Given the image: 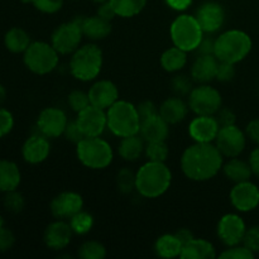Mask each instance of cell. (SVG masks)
Masks as SVG:
<instances>
[{
	"label": "cell",
	"instance_id": "680465c9",
	"mask_svg": "<svg viewBox=\"0 0 259 259\" xmlns=\"http://www.w3.org/2000/svg\"><path fill=\"white\" fill-rule=\"evenodd\" d=\"M93 2H95V3H99V4H101V3L109 2V0H93Z\"/></svg>",
	"mask_w": 259,
	"mask_h": 259
},
{
	"label": "cell",
	"instance_id": "ffe728a7",
	"mask_svg": "<svg viewBox=\"0 0 259 259\" xmlns=\"http://www.w3.org/2000/svg\"><path fill=\"white\" fill-rule=\"evenodd\" d=\"M72 229L71 225L67 223L62 222V220H57L53 222L46 228L45 230V239L46 245L51 249L60 250L67 247L72 238Z\"/></svg>",
	"mask_w": 259,
	"mask_h": 259
},
{
	"label": "cell",
	"instance_id": "f907efd6",
	"mask_svg": "<svg viewBox=\"0 0 259 259\" xmlns=\"http://www.w3.org/2000/svg\"><path fill=\"white\" fill-rule=\"evenodd\" d=\"M98 15L99 17H101L103 19L105 20H113L114 17H116V13L115 10H114L113 5H111L110 0L109 2H105V3H101L100 7H99L98 9Z\"/></svg>",
	"mask_w": 259,
	"mask_h": 259
},
{
	"label": "cell",
	"instance_id": "836d02e7",
	"mask_svg": "<svg viewBox=\"0 0 259 259\" xmlns=\"http://www.w3.org/2000/svg\"><path fill=\"white\" fill-rule=\"evenodd\" d=\"M70 225L73 233L78 235H83L91 230L94 225V219L89 212L81 210L80 212H77V214H75L71 218Z\"/></svg>",
	"mask_w": 259,
	"mask_h": 259
},
{
	"label": "cell",
	"instance_id": "5bb4252c",
	"mask_svg": "<svg viewBox=\"0 0 259 259\" xmlns=\"http://www.w3.org/2000/svg\"><path fill=\"white\" fill-rule=\"evenodd\" d=\"M247 228L239 215L227 214L218 224V237L228 247L238 245L243 242Z\"/></svg>",
	"mask_w": 259,
	"mask_h": 259
},
{
	"label": "cell",
	"instance_id": "ee69618b",
	"mask_svg": "<svg viewBox=\"0 0 259 259\" xmlns=\"http://www.w3.org/2000/svg\"><path fill=\"white\" fill-rule=\"evenodd\" d=\"M234 73H235V70L233 63L219 61L215 78H217L218 81H222V82H228V81H230L233 77H234Z\"/></svg>",
	"mask_w": 259,
	"mask_h": 259
},
{
	"label": "cell",
	"instance_id": "d6986e66",
	"mask_svg": "<svg viewBox=\"0 0 259 259\" xmlns=\"http://www.w3.org/2000/svg\"><path fill=\"white\" fill-rule=\"evenodd\" d=\"M90 104L100 109H109L114 103L118 101L119 93L115 83L109 80H100L94 83L89 90Z\"/></svg>",
	"mask_w": 259,
	"mask_h": 259
},
{
	"label": "cell",
	"instance_id": "db71d44e",
	"mask_svg": "<svg viewBox=\"0 0 259 259\" xmlns=\"http://www.w3.org/2000/svg\"><path fill=\"white\" fill-rule=\"evenodd\" d=\"M164 2L171 9L179 10V12L186 10L192 4V0H164Z\"/></svg>",
	"mask_w": 259,
	"mask_h": 259
},
{
	"label": "cell",
	"instance_id": "d590c367",
	"mask_svg": "<svg viewBox=\"0 0 259 259\" xmlns=\"http://www.w3.org/2000/svg\"><path fill=\"white\" fill-rule=\"evenodd\" d=\"M144 152H146V156L149 161L164 162L168 157V147H167L166 141L149 142L146 144Z\"/></svg>",
	"mask_w": 259,
	"mask_h": 259
},
{
	"label": "cell",
	"instance_id": "8992f818",
	"mask_svg": "<svg viewBox=\"0 0 259 259\" xmlns=\"http://www.w3.org/2000/svg\"><path fill=\"white\" fill-rule=\"evenodd\" d=\"M77 158L83 166L93 169H103L113 161L110 144L100 137H86L77 143Z\"/></svg>",
	"mask_w": 259,
	"mask_h": 259
},
{
	"label": "cell",
	"instance_id": "f35d334b",
	"mask_svg": "<svg viewBox=\"0 0 259 259\" xmlns=\"http://www.w3.org/2000/svg\"><path fill=\"white\" fill-rule=\"evenodd\" d=\"M68 104H70L71 109L75 110L76 113H80L83 109L88 108L90 104V99H89V94H85L83 91H72L68 95Z\"/></svg>",
	"mask_w": 259,
	"mask_h": 259
},
{
	"label": "cell",
	"instance_id": "9c48e42d",
	"mask_svg": "<svg viewBox=\"0 0 259 259\" xmlns=\"http://www.w3.org/2000/svg\"><path fill=\"white\" fill-rule=\"evenodd\" d=\"M189 106L196 115H214L222 108V95L217 89L201 83L189 94Z\"/></svg>",
	"mask_w": 259,
	"mask_h": 259
},
{
	"label": "cell",
	"instance_id": "8fae6325",
	"mask_svg": "<svg viewBox=\"0 0 259 259\" xmlns=\"http://www.w3.org/2000/svg\"><path fill=\"white\" fill-rule=\"evenodd\" d=\"M215 142H217L218 149L223 156L234 158L244 151L245 136L234 124V125L220 128Z\"/></svg>",
	"mask_w": 259,
	"mask_h": 259
},
{
	"label": "cell",
	"instance_id": "7dc6e473",
	"mask_svg": "<svg viewBox=\"0 0 259 259\" xmlns=\"http://www.w3.org/2000/svg\"><path fill=\"white\" fill-rule=\"evenodd\" d=\"M137 110H138L141 121L149 118V116L159 114V109H157V106L154 105V103H152V101H143V103H141L137 106Z\"/></svg>",
	"mask_w": 259,
	"mask_h": 259
},
{
	"label": "cell",
	"instance_id": "2e32d148",
	"mask_svg": "<svg viewBox=\"0 0 259 259\" xmlns=\"http://www.w3.org/2000/svg\"><path fill=\"white\" fill-rule=\"evenodd\" d=\"M83 206L81 195L72 191L61 192L51 202V211L53 217L58 219H71L75 214L80 212Z\"/></svg>",
	"mask_w": 259,
	"mask_h": 259
},
{
	"label": "cell",
	"instance_id": "7a4b0ae2",
	"mask_svg": "<svg viewBox=\"0 0 259 259\" xmlns=\"http://www.w3.org/2000/svg\"><path fill=\"white\" fill-rule=\"evenodd\" d=\"M172 175L164 162L148 161L136 174V190L144 197L156 199L168 190Z\"/></svg>",
	"mask_w": 259,
	"mask_h": 259
},
{
	"label": "cell",
	"instance_id": "11a10c76",
	"mask_svg": "<svg viewBox=\"0 0 259 259\" xmlns=\"http://www.w3.org/2000/svg\"><path fill=\"white\" fill-rule=\"evenodd\" d=\"M249 164L253 174H254L257 177H259V148H255L254 151L250 153Z\"/></svg>",
	"mask_w": 259,
	"mask_h": 259
},
{
	"label": "cell",
	"instance_id": "44dd1931",
	"mask_svg": "<svg viewBox=\"0 0 259 259\" xmlns=\"http://www.w3.org/2000/svg\"><path fill=\"white\" fill-rule=\"evenodd\" d=\"M50 151L51 146L47 137H45L43 134H37V136L29 137L25 141L22 152L23 157L28 163L37 164L47 159Z\"/></svg>",
	"mask_w": 259,
	"mask_h": 259
},
{
	"label": "cell",
	"instance_id": "ab89813d",
	"mask_svg": "<svg viewBox=\"0 0 259 259\" xmlns=\"http://www.w3.org/2000/svg\"><path fill=\"white\" fill-rule=\"evenodd\" d=\"M253 257H254V253L250 252L244 245L240 247L239 244L229 247L220 254V258L224 259H252Z\"/></svg>",
	"mask_w": 259,
	"mask_h": 259
},
{
	"label": "cell",
	"instance_id": "b9f144b4",
	"mask_svg": "<svg viewBox=\"0 0 259 259\" xmlns=\"http://www.w3.org/2000/svg\"><path fill=\"white\" fill-rule=\"evenodd\" d=\"M35 9L47 14H53L62 8L63 0H30Z\"/></svg>",
	"mask_w": 259,
	"mask_h": 259
},
{
	"label": "cell",
	"instance_id": "4316f807",
	"mask_svg": "<svg viewBox=\"0 0 259 259\" xmlns=\"http://www.w3.org/2000/svg\"><path fill=\"white\" fill-rule=\"evenodd\" d=\"M144 143H146V141L138 134L124 137L119 143V154L125 161H137L146 149Z\"/></svg>",
	"mask_w": 259,
	"mask_h": 259
},
{
	"label": "cell",
	"instance_id": "484cf974",
	"mask_svg": "<svg viewBox=\"0 0 259 259\" xmlns=\"http://www.w3.org/2000/svg\"><path fill=\"white\" fill-rule=\"evenodd\" d=\"M159 115L168 124H177L187 115V105L181 98H168L162 103Z\"/></svg>",
	"mask_w": 259,
	"mask_h": 259
},
{
	"label": "cell",
	"instance_id": "cb8c5ba5",
	"mask_svg": "<svg viewBox=\"0 0 259 259\" xmlns=\"http://www.w3.org/2000/svg\"><path fill=\"white\" fill-rule=\"evenodd\" d=\"M83 35L93 40H100L108 37L111 32V24L109 20L103 19L99 15L88 18H78Z\"/></svg>",
	"mask_w": 259,
	"mask_h": 259
},
{
	"label": "cell",
	"instance_id": "4dcf8cb0",
	"mask_svg": "<svg viewBox=\"0 0 259 259\" xmlns=\"http://www.w3.org/2000/svg\"><path fill=\"white\" fill-rule=\"evenodd\" d=\"M187 62L186 51L179 47H171L164 51L161 56V65L167 72H177L182 70Z\"/></svg>",
	"mask_w": 259,
	"mask_h": 259
},
{
	"label": "cell",
	"instance_id": "74e56055",
	"mask_svg": "<svg viewBox=\"0 0 259 259\" xmlns=\"http://www.w3.org/2000/svg\"><path fill=\"white\" fill-rule=\"evenodd\" d=\"M4 206L10 212H14V214L20 212L24 207V197L15 190L7 192V196L4 199Z\"/></svg>",
	"mask_w": 259,
	"mask_h": 259
},
{
	"label": "cell",
	"instance_id": "bcb514c9",
	"mask_svg": "<svg viewBox=\"0 0 259 259\" xmlns=\"http://www.w3.org/2000/svg\"><path fill=\"white\" fill-rule=\"evenodd\" d=\"M13 125H14V118L12 113L0 108V138L7 136L13 129Z\"/></svg>",
	"mask_w": 259,
	"mask_h": 259
},
{
	"label": "cell",
	"instance_id": "603a6c76",
	"mask_svg": "<svg viewBox=\"0 0 259 259\" xmlns=\"http://www.w3.org/2000/svg\"><path fill=\"white\" fill-rule=\"evenodd\" d=\"M168 125L169 124L159 114H157V115L149 116L141 121L139 133H141L142 138L146 141V143L166 141L167 136H168Z\"/></svg>",
	"mask_w": 259,
	"mask_h": 259
},
{
	"label": "cell",
	"instance_id": "ac0fdd59",
	"mask_svg": "<svg viewBox=\"0 0 259 259\" xmlns=\"http://www.w3.org/2000/svg\"><path fill=\"white\" fill-rule=\"evenodd\" d=\"M196 19L204 33H214L222 28L225 20L224 8L214 2L205 3L196 13Z\"/></svg>",
	"mask_w": 259,
	"mask_h": 259
},
{
	"label": "cell",
	"instance_id": "1f68e13d",
	"mask_svg": "<svg viewBox=\"0 0 259 259\" xmlns=\"http://www.w3.org/2000/svg\"><path fill=\"white\" fill-rule=\"evenodd\" d=\"M30 45V38L25 30L20 28H12L5 34V46L13 53L25 52Z\"/></svg>",
	"mask_w": 259,
	"mask_h": 259
},
{
	"label": "cell",
	"instance_id": "91938a15",
	"mask_svg": "<svg viewBox=\"0 0 259 259\" xmlns=\"http://www.w3.org/2000/svg\"><path fill=\"white\" fill-rule=\"evenodd\" d=\"M4 227V220H3V218L0 217V228Z\"/></svg>",
	"mask_w": 259,
	"mask_h": 259
},
{
	"label": "cell",
	"instance_id": "e575fe53",
	"mask_svg": "<svg viewBox=\"0 0 259 259\" xmlns=\"http://www.w3.org/2000/svg\"><path fill=\"white\" fill-rule=\"evenodd\" d=\"M78 255L82 259H103L106 255V249L100 242L88 240L80 247Z\"/></svg>",
	"mask_w": 259,
	"mask_h": 259
},
{
	"label": "cell",
	"instance_id": "681fc988",
	"mask_svg": "<svg viewBox=\"0 0 259 259\" xmlns=\"http://www.w3.org/2000/svg\"><path fill=\"white\" fill-rule=\"evenodd\" d=\"M15 242V238L9 229H5L4 227L0 228V252H7L13 247Z\"/></svg>",
	"mask_w": 259,
	"mask_h": 259
},
{
	"label": "cell",
	"instance_id": "3957f363",
	"mask_svg": "<svg viewBox=\"0 0 259 259\" xmlns=\"http://www.w3.org/2000/svg\"><path fill=\"white\" fill-rule=\"evenodd\" d=\"M252 50V40L242 30H227L215 39L214 55L223 62L235 65L248 56Z\"/></svg>",
	"mask_w": 259,
	"mask_h": 259
},
{
	"label": "cell",
	"instance_id": "f1b7e54d",
	"mask_svg": "<svg viewBox=\"0 0 259 259\" xmlns=\"http://www.w3.org/2000/svg\"><path fill=\"white\" fill-rule=\"evenodd\" d=\"M182 248H184V244L177 238L176 234L162 235L157 239L156 244H154V250H156L157 255L162 258L180 257Z\"/></svg>",
	"mask_w": 259,
	"mask_h": 259
},
{
	"label": "cell",
	"instance_id": "9f6ffc18",
	"mask_svg": "<svg viewBox=\"0 0 259 259\" xmlns=\"http://www.w3.org/2000/svg\"><path fill=\"white\" fill-rule=\"evenodd\" d=\"M176 235L177 238L181 240L184 245L186 244V243H189L191 239H194V235H192V233L190 232L189 229H180L179 232L176 233Z\"/></svg>",
	"mask_w": 259,
	"mask_h": 259
},
{
	"label": "cell",
	"instance_id": "83f0119b",
	"mask_svg": "<svg viewBox=\"0 0 259 259\" xmlns=\"http://www.w3.org/2000/svg\"><path fill=\"white\" fill-rule=\"evenodd\" d=\"M20 184V172L15 163L10 161H0V192H9L17 189Z\"/></svg>",
	"mask_w": 259,
	"mask_h": 259
},
{
	"label": "cell",
	"instance_id": "ba28073f",
	"mask_svg": "<svg viewBox=\"0 0 259 259\" xmlns=\"http://www.w3.org/2000/svg\"><path fill=\"white\" fill-rule=\"evenodd\" d=\"M58 55L52 45L46 42H33L24 52V63L37 75L50 73L57 67Z\"/></svg>",
	"mask_w": 259,
	"mask_h": 259
},
{
	"label": "cell",
	"instance_id": "7c38bea8",
	"mask_svg": "<svg viewBox=\"0 0 259 259\" xmlns=\"http://www.w3.org/2000/svg\"><path fill=\"white\" fill-rule=\"evenodd\" d=\"M76 123L78 124L85 138L86 137H100L104 129L108 126L105 110L94 105H89L82 111L77 113Z\"/></svg>",
	"mask_w": 259,
	"mask_h": 259
},
{
	"label": "cell",
	"instance_id": "f5cc1de1",
	"mask_svg": "<svg viewBox=\"0 0 259 259\" xmlns=\"http://www.w3.org/2000/svg\"><path fill=\"white\" fill-rule=\"evenodd\" d=\"M248 137L259 146V119L252 120L247 126Z\"/></svg>",
	"mask_w": 259,
	"mask_h": 259
},
{
	"label": "cell",
	"instance_id": "6f0895ef",
	"mask_svg": "<svg viewBox=\"0 0 259 259\" xmlns=\"http://www.w3.org/2000/svg\"><path fill=\"white\" fill-rule=\"evenodd\" d=\"M5 96H7V93H5V89L4 86L0 85V105H2L3 103H4L5 100Z\"/></svg>",
	"mask_w": 259,
	"mask_h": 259
},
{
	"label": "cell",
	"instance_id": "d6a6232c",
	"mask_svg": "<svg viewBox=\"0 0 259 259\" xmlns=\"http://www.w3.org/2000/svg\"><path fill=\"white\" fill-rule=\"evenodd\" d=\"M116 15L123 18H132L144 9L147 0H110Z\"/></svg>",
	"mask_w": 259,
	"mask_h": 259
},
{
	"label": "cell",
	"instance_id": "f6af8a7d",
	"mask_svg": "<svg viewBox=\"0 0 259 259\" xmlns=\"http://www.w3.org/2000/svg\"><path fill=\"white\" fill-rule=\"evenodd\" d=\"M63 134H65V137L68 139V141L73 142V143H76V144L85 138V136H83L82 132H81L80 126H78V124L76 123V120L68 121L67 125H66L65 132H63Z\"/></svg>",
	"mask_w": 259,
	"mask_h": 259
},
{
	"label": "cell",
	"instance_id": "30bf717a",
	"mask_svg": "<svg viewBox=\"0 0 259 259\" xmlns=\"http://www.w3.org/2000/svg\"><path fill=\"white\" fill-rule=\"evenodd\" d=\"M82 35L78 19H75L72 22L63 23L53 32L51 45L60 55H70L78 48Z\"/></svg>",
	"mask_w": 259,
	"mask_h": 259
},
{
	"label": "cell",
	"instance_id": "7402d4cb",
	"mask_svg": "<svg viewBox=\"0 0 259 259\" xmlns=\"http://www.w3.org/2000/svg\"><path fill=\"white\" fill-rule=\"evenodd\" d=\"M219 60L215 55H200L191 67L192 80L199 83H207L217 76Z\"/></svg>",
	"mask_w": 259,
	"mask_h": 259
},
{
	"label": "cell",
	"instance_id": "816d5d0a",
	"mask_svg": "<svg viewBox=\"0 0 259 259\" xmlns=\"http://www.w3.org/2000/svg\"><path fill=\"white\" fill-rule=\"evenodd\" d=\"M214 48L215 39H212L211 37H204L200 42L199 47L196 48V51L200 55H214Z\"/></svg>",
	"mask_w": 259,
	"mask_h": 259
},
{
	"label": "cell",
	"instance_id": "8d00e7d4",
	"mask_svg": "<svg viewBox=\"0 0 259 259\" xmlns=\"http://www.w3.org/2000/svg\"><path fill=\"white\" fill-rule=\"evenodd\" d=\"M116 185L120 192L129 194L136 189V174H133L129 168L120 169L116 176Z\"/></svg>",
	"mask_w": 259,
	"mask_h": 259
},
{
	"label": "cell",
	"instance_id": "d4e9b609",
	"mask_svg": "<svg viewBox=\"0 0 259 259\" xmlns=\"http://www.w3.org/2000/svg\"><path fill=\"white\" fill-rule=\"evenodd\" d=\"M217 257L214 245L205 239H191L184 245L181 259H211Z\"/></svg>",
	"mask_w": 259,
	"mask_h": 259
},
{
	"label": "cell",
	"instance_id": "6da1fadb",
	"mask_svg": "<svg viewBox=\"0 0 259 259\" xmlns=\"http://www.w3.org/2000/svg\"><path fill=\"white\" fill-rule=\"evenodd\" d=\"M223 166V154L211 143H195L185 149L181 158L184 174L194 181H207L217 176Z\"/></svg>",
	"mask_w": 259,
	"mask_h": 259
},
{
	"label": "cell",
	"instance_id": "9a60e30c",
	"mask_svg": "<svg viewBox=\"0 0 259 259\" xmlns=\"http://www.w3.org/2000/svg\"><path fill=\"white\" fill-rule=\"evenodd\" d=\"M230 201L233 206L243 212L255 209L259 204V190L249 181L235 184L230 192Z\"/></svg>",
	"mask_w": 259,
	"mask_h": 259
},
{
	"label": "cell",
	"instance_id": "60d3db41",
	"mask_svg": "<svg viewBox=\"0 0 259 259\" xmlns=\"http://www.w3.org/2000/svg\"><path fill=\"white\" fill-rule=\"evenodd\" d=\"M172 90L177 94L179 96H184L186 94L191 93L192 88V80H190L187 76L185 75H177L176 77L172 80L171 82Z\"/></svg>",
	"mask_w": 259,
	"mask_h": 259
},
{
	"label": "cell",
	"instance_id": "5b68a950",
	"mask_svg": "<svg viewBox=\"0 0 259 259\" xmlns=\"http://www.w3.org/2000/svg\"><path fill=\"white\" fill-rule=\"evenodd\" d=\"M103 67V52L96 45H86L72 53L70 71L80 81H91L100 73Z\"/></svg>",
	"mask_w": 259,
	"mask_h": 259
},
{
	"label": "cell",
	"instance_id": "e0dca14e",
	"mask_svg": "<svg viewBox=\"0 0 259 259\" xmlns=\"http://www.w3.org/2000/svg\"><path fill=\"white\" fill-rule=\"evenodd\" d=\"M220 125L214 115H197L190 123L189 133L197 143H211L219 133Z\"/></svg>",
	"mask_w": 259,
	"mask_h": 259
},
{
	"label": "cell",
	"instance_id": "7bdbcfd3",
	"mask_svg": "<svg viewBox=\"0 0 259 259\" xmlns=\"http://www.w3.org/2000/svg\"><path fill=\"white\" fill-rule=\"evenodd\" d=\"M243 245L247 247L250 252H259V227L250 228L245 232Z\"/></svg>",
	"mask_w": 259,
	"mask_h": 259
},
{
	"label": "cell",
	"instance_id": "4fadbf2b",
	"mask_svg": "<svg viewBox=\"0 0 259 259\" xmlns=\"http://www.w3.org/2000/svg\"><path fill=\"white\" fill-rule=\"evenodd\" d=\"M67 123V116L62 109L46 108L38 116L37 126L39 133L47 138H57L62 136Z\"/></svg>",
	"mask_w": 259,
	"mask_h": 259
},
{
	"label": "cell",
	"instance_id": "f546056e",
	"mask_svg": "<svg viewBox=\"0 0 259 259\" xmlns=\"http://www.w3.org/2000/svg\"><path fill=\"white\" fill-rule=\"evenodd\" d=\"M224 174L230 181L235 182V184H239V182L249 181L253 172L252 168H250L249 162L247 163V162L234 157V158H230L225 163Z\"/></svg>",
	"mask_w": 259,
	"mask_h": 259
},
{
	"label": "cell",
	"instance_id": "52a82bcc",
	"mask_svg": "<svg viewBox=\"0 0 259 259\" xmlns=\"http://www.w3.org/2000/svg\"><path fill=\"white\" fill-rule=\"evenodd\" d=\"M204 38V30L197 22L196 17L182 14L171 24V39L176 47L190 52L199 47Z\"/></svg>",
	"mask_w": 259,
	"mask_h": 259
},
{
	"label": "cell",
	"instance_id": "94428289",
	"mask_svg": "<svg viewBox=\"0 0 259 259\" xmlns=\"http://www.w3.org/2000/svg\"><path fill=\"white\" fill-rule=\"evenodd\" d=\"M23 3H30V0H22Z\"/></svg>",
	"mask_w": 259,
	"mask_h": 259
},
{
	"label": "cell",
	"instance_id": "c3c4849f",
	"mask_svg": "<svg viewBox=\"0 0 259 259\" xmlns=\"http://www.w3.org/2000/svg\"><path fill=\"white\" fill-rule=\"evenodd\" d=\"M217 115V120L219 123L220 128L223 126H229V125H234L235 124V114L233 113L230 109H219Z\"/></svg>",
	"mask_w": 259,
	"mask_h": 259
},
{
	"label": "cell",
	"instance_id": "277c9868",
	"mask_svg": "<svg viewBox=\"0 0 259 259\" xmlns=\"http://www.w3.org/2000/svg\"><path fill=\"white\" fill-rule=\"evenodd\" d=\"M108 128L114 136L119 138L138 134L141 129V118H139L137 106L124 100L114 103L106 111Z\"/></svg>",
	"mask_w": 259,
	"mask_h": 259
}]
</instances>
